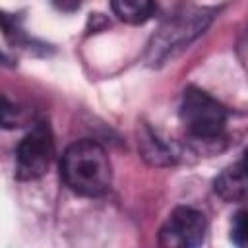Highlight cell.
I'll list each match as a JSON object with an SVG mask.
<instances>
[{
	"label": "cell",
	"mask_w": 248,
	"mask_h": 248,
	"mask_svg": "<svg viewBox=\"0 0 248 248\" xmlns=\"http://www.w3.org/2000/svg\"><path fill=\"white\" fill-rule=\"evenodd\" d=\"M54 141L46 124H35L16 147V174L21 180L41 178L50 167Z\"/></svg>",
	"instance_id": "obj_4"
},
{
	"label": "cell",
	"mask_w": 248,
	"mask_h": 248,
	"mask_svg": "<svg viewBox=\"0 0 248 248\" xmlns=\"http://www.w3.org/2000/svg\"><path fill=\"white\" fill-rule=\"evenodd\" d=\"M112 14L130 25H141L155 14V0H110Z\"/></svg>",
	"instance_id": "obj_7"
},
{
	"label": "cell",
	"mask_w": 248,
	"mask_h": 248,
	"mask_svg": "<svg viewBox=\"0 0 248 248\" xmlns=\"http://www.w3.org/2000/svg\"><path fill=\"white\" fill-rule=\"evenodd\" d=\"M60 176L64 184L79 196H103L112 180V169L105 147L93 140L70 143L60 159Z\"/></svg>",
	"instance_id": "obj_1"
},
{
	"label": "cell",
	"mask_w": 248,
	"mask_h": 248,
	"mask_svg": "<svg viewBox=\"0 0 248 248\" xmlns=\"http://www.w3.org/2000/svg\"><path fill=\"white\" fill-rule=\"evenodd\" d=\"M180 120L190 136L198 140H215L225 130L227 110L205 91L188 87L180 103Z\"/></svg>",
	"instance_id": "obj_2"
},
{
	"label": "cell",
	"mask_w": 248,
	"mask_h": 248,
	"mask_svg": "<svg viewBox=\"0 0 248 248\" xmlns=\"http://www.w3.org/2000/svg\"><path fill=\"white\" fill-rule=\"evenodd\" d=\"M242 163H244V167L248 169V149L244 151V155H242Z\"/></svg>",
	"instance_id": "obj_9"
},
{
	"label": "cell",
	"mask_w": 248,
	"mask_h": 248,
	"mask_svg": "<svg viewBox=\"0 0 248 248\" xmlns=\"http://www.w3.org/2000/svg\"><path fill=\"white\" fill-rule=\"evenodd\" d=\"M231 240L234 244H238V246H246L248 244V209H242L232 217Z\"/></svg>",
	"instance_id": "obj_8"
},
{
	"label": "cell",
	"mask_w": 248,
	"mask_h": 248,
	"mask_svg": "<svg viewBox=\"0 0 248 248\" xmlns=\"http://www.w3.org/2000/svg\"><path fill=\"white\" fill-rule=\"evenodd\" d=\"M207 221L194 207H176L159 231V244L165 248H192L203 242Z\"/></svg>",
	"instance_id": "obj_5"
},
{
	"label": "cell",
	"mask_w": 248,
	"mask_h": 248,
	"mask_svg": "<svg viewBox=\"0 0 248 248\" xmlns=\"http://www.w3.org/2000/svg\"><path fill=\"white\" fill-rule=\"evenodd\" d=\"M209 19H211V14L205 10L182 12L169 17L149 43V60L159 62L174 48L188 45L196 35H200L207 27Z\"/></svg>",
	"instance_id": "obj_3"
},
{
	"label": "cell",
	"mask_w": 248,
	"mask_h": 248,
	"mask_svg": "<svg viewBox=\"0 0 248 248\" xmlns=\"http://www.w3.org/2000/svg\"><path fill=\"white\" fill-rule=\"evenodd\" d=\"M213 188L219 198L231 203L248 202V169L242 161L227 167L221 170V174L215 178Z\"/></svg>",
	"instance_id": "obj_6"
}]
</instances>
